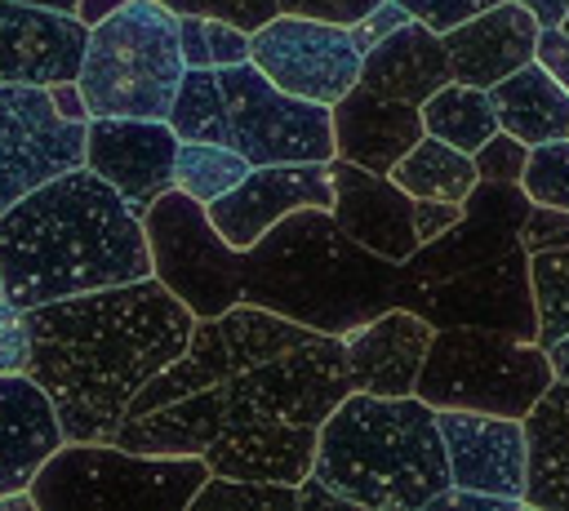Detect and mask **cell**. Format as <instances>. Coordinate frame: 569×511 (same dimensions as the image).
Returning <instances> with one entry per match:
<instances>
[{
	"mask_svg": "<svg viewBox=\"0 0 569 511\" xmlns=\"http://www.w3.org/2000/svg\"><path fill=\"white\" fill-rule=\"evenodd\" d=\"M196 315L156 280L27 307V378L49 395L62 440H116L129 400L187 351Z\"/></svg>",
	"mask_w": 569,
	"mask_h": 511,
	"instance_id": "1",
	"label": "cell"
},
{
	"mask_svg": "<svg viewBox=\"0 0 569 511\" xmlns=\"http://www.w3.org/2000/svg\"><path fill=\"white\" fill-rule=\"evenodd\" d=\"M142 275H151L142 218L89 164L53 173L0 213V280L22 311Z\"/></svg>",
	"mask_w": 569,
	"mask_h": 511,
	"instance_id": "2",
	"label": "cell"
},
{
	"mask_svg": "<svg viewBox=\"0 0 569 511\" xmlns=\"http://www.w3.org/2000/svg\"><path fill=\"white\" fill-rule=\"evenodd\" d=\"M347 391H351V369H347L342 333H311L284 347L280 355H267L213 387L187 391L169 404L124 418L116 444L164 458L204 453V444L222 431L320 427Z\"/></svg>",
	"mask_w": 569,
	"mask_h": 511,
	"instance_id": "3",
	"label": "cell"
},
{
	"mask_svg": "<svg viewBox=\"0 0 569 511\" xmlns=\"http://www.w3.org/2000/svg\"><path fill=\"white\" fill-rule=\"evenodd\" d=\"M400 262L356 244L329 209H293L240 249V302L320 333H351L396 307Z\"/></svg>",
	"mask_w": 569,
	"mask_h": 511,
	"instance_id": "4",
	"label": "cell"
},
{
	"mask_svg": "<svg viewBox=\"0 0 569 511\" xmlns=\"http://www.w3.org/2000/svg\"><path fill=\"white\" fill-rule=\"evenodd\" d=\"M311 475L365 511H427L449 489L436 409L418 395L347 391L320 422Z\"/></svg>",
	"mask_w": 569,
	"mask_h": 511,
	"instance_id": "5",
	"label": "cell"
},
{
	"mask_svg": "<svg viewBox=\"0 0 569 511\" xmlns=\"http://www.w3.org/2000/svg\"><path fill=\"white\" fill-rule=\"evenodd\" d=\"M209 480L200 453H133L116 440H62L31 475L36 511H187Z\"/></svg>",
	"mask_w": 569,
	"mask_h": 511,
	"instance_id": "6",
	"label": "cell"
},
{
	"mask_svg": "<svg viewBox=\"0 0 569 511\" xmlns=\"http://www.w3.org/2000/svg\"><path fill=\"white\" fill-rule=\"evenodd\" d=\"M182 71L178 13L160 0H129L89 27L76 89L89 116L164 120Z\"/></svg>",
	"mask_w": 569,
	"mask_h": 511,
	"instance_id": "7",
	"label": "cell"
},
{
	"mask_svg": "<svg viewBox=\"0 0 569 511\" xmlns=\"http://www.w3.org/2000/svg\"><path fill=\"white\" fill-rule=\"evenodd\" d=\"M551 382L556 373L547 347L498 329L445 324L431 333L413 395L427 400L431 409H480V413L525 418Z\"/></svg>",
	"mask_w": 569,
	"mask_h": 511,
	"instance_id": "8",
	"label": "cell"
},
{
	"mask_svg": "<svg viewBox=\"0 0 569 511\" xmlns=\"http://www.w3.org/2000/svg\"><path fill=\"white\" fill-rule=\"evenodd\" d=\"M147 249H151V275L196 315H222L240 302V249H231L218 227L209 222V209L178 187L156 196L142 213Z\"/></svg>",
	"mask_w": 569,
	"mask_h": 511,
	"instance_id": "9",
	"label": "cell"
},
{
	"mask_svg": "<svg viewBox=\"0 0 569 511\" xmlns=\"http://www.w3.org/2000/svg\"><path fill=\"white\" fill-rule=\"evenodd\" d=\"M311 333H320V329H307V324L284 320V315H276L267 307H253V302H236L222 315H204V320H196L187 351L178 360H169L129 400L124 418H138L156 404H169V400L187 395V391L213 387V382H222V378H231V373H240V369H249L267 355H280L284 347H293Z\"/></svg>",
	"mask_w": 569,
	"mask_h": 511,
	"instance_id": "10",
	"label": "cell"
},
{
	"mask_svg": "<svg viewBox=\"0 0 569 511\" xmlns=\"http://www.w3.org/2000/svg\"><path fill=\"white\" fill-rule=\"evenodd\" d=\"M231 147L253 164L333 160V120L325 102H307L271 84L253 62L218 67Z\"/></svg>",
	"mask_w": 569,
	"mask_h": 511,
	"instance_id": "11",
	"label": "cell"
},
{
	"mask_svg": "<svg viewBox=\"0 0 569 511\" xmlns=\"http://www.w3.org/2000/svg\"><path fill=\"white\" fill-rule=\"evenodd\" d=\"M249 62L284 93L333 107L360 80L365 40L356 27L276 13L271 22L249 31Z\"/></svg>",
	"mask_w": 569,
	"mask_h": 511,
	"instance_id": "12",
	"label": "cell"
},
{
	"mask_svg": "<svg viewBox=\"0 0 569 511\" xmlns=\"http://www.w3.org/2000/svg\"><path fill=\"white\" fill-rule=\"evenodd\" d=\"M396 307L418 311L436 329H445V324H476V329H498V333L538 342V311H533L525 244L498 253L493 262L458 271L449 280L396 289Z\"/></svg>",
	"mask_w": 569,
	"mask_h": 511,
	"instance_id": "13",
	"label": "cell"
},
{
	"mask_svg": "<svg viewBox=\"0 0 569 511\" xmlns=\"http://www.w3.org/2000/svg\"><path fill=\"white\" fill-rule=\"evenodd\" d=\"M76 164H84V120L58 116L49 84L0 80V213Z\"/></svg>",
	"mask_w": 569,
	"mask_h": 511,
	"instance_id": "14",
	"label": "cell"
},
{
	"mask_svg": "<svg viewBox=\"0 0 569 511\" xmlns=\"http://www.w3.org/2000/svg\"><path fill=\"white\" fill-rule=\"evenodd\" d=\"M178 133L169 120L142 116H89L84 120V164L111 182L124 204L142 218L156 196L173 187Z\"/></svg>",
	"mask_w": 569,
	"mask_h": 511,
	"instance_id": "15",
	"label": "cell"
},
{
	"mask_svg": "<svg viewBox=\"0 0 569 511\" xmlns=\"http://www.w3.org/2000/svg\"><path fill=\"white\" fill-rule=\"evenodd\" d=\"M329 209L333 204V178L329 160L311 164H253L231 191L209 200V222L231 249H249L267 227H276L293 209Z\"/></svg>",
	"mask_w": 569,
	"mask_h": 511,
	"instance_id": "16",
	"label": "cell"
},
{
	"mask_svg": "<svg viewBox=\"0 0 569 511\" xmlns=\"http://www.w3.org/2000/svg\"><path fill=\"white\" fill-rule=\"evenodd\" d=\"M449 484L525 502V427L480 409H436Z\"/></svg>",
	"mask_w": 569,
	"mask_h": 511,
	"instance_id": "17",
	"label": "cell"
},
{
	"mask_svg": "<svg viewBox=\"0 0 569 511\" xmlns=\"http://www.w3.org/2000/svg\"><path fill=\"white\" fill-rule=\"evenodd\" d=\"M89 44V27L76 13L40 9L27 0H0V80L58 84L76 80Z\"/></svg>",
	"mask_w": 569,
	"mask_h": 511,
	"instance_id": "18",
	"label": "cell"
},
{
	"mask_svg": "<svg viewBox=\"0 0 569 511\" xmlns=\"http://www.w3.org/2000/svg\"><path fill=\"white\" fill-rule=\"evenodd\" d=\"M329 178H333V222L365 249H373L378 258L405 262L418 249L413 236V196L405 187L391 182V173H373L360 169L351 160H329Z\"/></svg>",
	"mask_w": 569,
	"mask_h": 511,
	"instance_id": "19",
	"label": "cell"
},
{
	"mask_svg": "<svg viewBox=\"0 0 569 511\" xmlns=\"http://www.w3.org/2000/svg\"><path fill=\"white\" fill-rule=\"evenodd\" d=\"M431 333H436V324L422 320L409 307H387L382 315H373L360 329L342 333L347 369H351V391L413 395V382H418V369L427 360Z\"/></svg>",
	"mask_w": 569,
	"mask_h": 511,
	"instance_id": "20",
	"label": "cell"
},
{
	"mask_svg": "<svg viewBox=\"0 0 569 511\" xmlns=\"http://www.w3.org/2000/svg\"><path fill=\"white\" fill-rule=\"evenodd\" d=\"M329 120H333V156L373 173H391V164L427 133L418 107L378 98L360 80L329 107Z\"/></svg>",
	"mask_w": 569,
	"mask_h": 511,
	"instance_id": "21",
	"label": "cell"
},
{
	"mask_svg": "<svg viewBox=\"0 0 569 511\" xmlns=\"http://www.w3.org/2000/svg\"><path fill=\"white\" fill-rule=\"evenodd\" d=\"M538 22L529 9H520L516 0H502L458 27L445 31V53H449V71L462 84H498L502 76H511L516 67L533 62V44H538Z\"/></svg>",
	"mask_w": 569,
	"mask_h": 511,
	"instance_id": "22",
	"label": "cell"
},
{
	"mask_svg": "<svg viewBox=\"0 0 569 511\" xmlns=\"http://www.w3.org/2000/svg\"><path fill=\"white\" fill-rule=\"evenodd\" d=\"M449 80H453V71H449L445 36L418 18L400 22L382 40H373L360 62L365 89H373L378 98H391V102H409V107H422Z\"/></svg>",
	"mask_w": 569,
	"mask_h": 511,
	"instance_id": "23",
	"label": "cell"
},
{
	"mask_svg": "<svg viewBox=\"0 0 569 511\" xmlns=\"http://www.w3.org/2000/svg\"><path fill=\"white\" fill-rule=\"evenodd\" d=\"M62 444L49 395L27 373H0V493L27 489L36 467Z\"/></svg>",
	"mask_w": 569,
	"mask_h": 511,
	"instance_id": "24",
	"label": "cell"
},
{
	"mask_svg": "<svg viewBox=\"0 0 569 511\" xmlns=\"http://www.w3.org/2000/svg\"><path fill=\"white\" fill-rule=\"evenodd\" d=\"M320 427H262V431H222L204 444L209 475L231 480H280L298 484L311 475Z\"/></svg>",
	"mask_w": 569,
	"mask_h": 511,
	"instance_id": "25",
	"label": "cell"
},
{
	"mask_svg": "<svg viewBox=\"0 0 569 511\" xmlns=\"http://www.w3.org/2000/svg\"><path fill=\"white\" fill-rule=\"evenodd\" d=\"M520 427H525V507L569 511V382L556 378L520 418Z\"/></svg>",
	"mask_w": 569,
	"mask_h": 511,
	"instance_id": "26",
	"label": "cell"
},
{
	"mask_svg": "<svg viewBox=\"0 0 569 511\" xmlns=\"http://www.w3.org/2000/svg\"><path fill=\"white\" fill-rule=\"evenodd\" d=\"M498 129L516 133L520 142L538 147L551 138H569V89L547 76V67L525 62L498 84H489Z\"/></svg>",
	"mask_w": 569,
	"mask_h": 511,
	"instance_id": "27",
	"label": "cell"
},
{
	"mask_svg": "<svg viewBox=\"0 0 569 511\" xmlns=\"http://www.w3.org/2000/svg\"><path fill=\"white\" fill-rule=\"evenodd\" d=\"M391 182L405 187L413 200H467V191L476 187V160L431 133H422L396 164H391Z\"/></svg>",
	"mask_w": 569,
	"mask_h": 511,
	"instance_id": "28",
	"label": "cell"
},
{
	"mask_svg": "<svg viewBox=\"0 0 569 511\" xmlns=\"http://www.w3.org/2000/svg\"><path fill=\"white\" fill-rule=\"evenodd\" d=\"M422 129L458 151H476L489 133H498V111H493V98L489 89L480 84H462V80H449L440 84L422 107Z\"/></svg>",
	"mask_w": 569,
	"mask_h": 511,
	"instance_id": "29",
	"label": "cell"
},
{
	"mask_svg": "<svg viewBox=\"0 0 569 511\" xmlns=\"http://www.w3.org/2000/svg\"><path fill=\"white\" fill-rule=\"evenodd\" d=\"M164 120L178 133V142H231L218 71L213 67H187Z\"/></svg>",
	"mask_w": 569,
	"mask_h": 511,
	"instance_id": "30",
	"label": "cell"
},
{
	"mask_svg": "<svg viewBox=\"0 0 569 511\" xmlns=\"http://www.w3.org/2000/svg\"><path fill=\"white\" fill-rule=\"evenodd\" d=\"M249 173V160L231 142H178L173 156V187L200 204L218 200Z\"/></svg>",
	"mask_w": 569,
	"mask_h": 511,
	"instance_id": "31",
	"label": "cell"
},
{
	"mask_svg": "<svg viewBox=\"0 0 569 511\" xmlns=\"http://www.w3.org/2000/svg\"><path fill=\"white\" fill-rule=\"evenodd\" d=\"M529 289L538 311V347L569 333V244L529 253Z\"/></svg>",
	"mask_w": 569,
	"mask_h": 511,
	"instance_id": "32",
	"label": "cell"
},
{
	"mask_svg": "<svg viewBox=\"0 0 569 511\" xmlns=\"http://www.w3.org/2000/svg\"><path fill=\"white\" fill-rule=\"evenodd\" d=\"M187 511H298V484L209 475L187 502Z\"/></svg>",
	"mask_w": 569,
	"mask_h": 511,
	"instance_id": "33",
	"label": "cell"
},
{
	"mask_svg": "<svg viewBox=\"0 0 569 511\" xmlns=\"http://www.w3.org/2000/svg\"><path fill=\"white\" fill-rule=\"evenodd\" d=\"M520 187L533 204L569 209V138H551V142L529 147Z\"/></svg>",
	"mask_w": 569,
	"mask_h": 511,
	"instance_id": "34",
	"label": "cell"
},
{
	"mask_svg": "<svg viewBox=\"0 0 569 511\" xmlns=\"http://www.w3.org/2000/svg\"><path fill=\"white\" fill-rule=\"evenodd\" d=\"M471 160H476V178H485V182H520L525 160H529V142L498 129L471 151Z\"/></svg>",
	"mask_w": 569,
	"mask_h": 511,
	"instance_id": "35",
	"label": "cell"
},
{
	"mask_svg": "<svg viewBox=\"0 0 569 511\" xmlns=\"http://www.w3.org/2000/svg\"><path fill=\"white\" fill-rule=\"evenodd\" d=\"M173 13H204V18H227L244 31H258L262 22H271L280 9L276 0H160Z\"/></svg>",
	"mask_w": 569,
	"mask_h": 511,
	"instance_id": "36",
	"label": "cell"
},
{
	"mask_svg": "<svg viewBox=\"0 0 569 511\" xmlns=\"http://www.w3.org/2000/svg\"><path fill=\"white\" fill-rule=\"evenodd\" d=\"M520 244H525V253L565 249V244H569V209L529 204V213H525V227H520Z\"/></svg>",
	"mask_w": 569,
	"mask_h": 511,
	"instance_id": "37",
	"label": "cell"
},
{
	"mask_svg": "<svg viewBox=\"0 0 569 511\" xmlns=\"http://www.w3.org/2000/svg\"><path fill=\"white\" fill-rule=\"evenodd\" d=\"M31 360V333L27 311L9 298H0V373H27Z\"/></svg>",
	"mask_w": 569,
	"mask_h": 511,
	"instance_id": "38",
	"label": "cell"
},
{
	"mask_svg": "<svg viewBox=\"0 0 569 511\" xmlns=\"http://www.w3.org/2000/svg\"><path fill=\"white\" fill-rule=\"evenodd\" d=\"M396 4H405L409 18H418V22H427L431 31L445 36L449 27H458V22H467V18L485 13V9H493V4H502V0H396Z\"/></svg>",
	"mask_w": 569,
	"mask_h": 511,
	"instance_id": "39",
	"label": "cell"
},
{
	"mask_svg": "<svg viewBox=\"0 0 569 511\" xmlns=\"http://www.w3.org/2000/svg\"><path fill=\"white\" fill-rule=\"evenodd\" d=\"M378 4L382 0H276L280 13H302V18H320V22H338V27H356Z\"/></svg>",
	"mask_w": 569,
	"mask_h": 511,
	"instance_id": "40",
	"label": "cell"
},
{
	"mask_svg": "<svg viewBox=\"0 0 569 511\" xmlns=\"http://www.w3.org/2000/svg\"><path fill=\"white\" fill-rule=\"evenodd\" d=\"M204 31H209V67H236V62H249V31L227 22V18H204Z\"/></svg>",
	"mask_w": 569,
	"mask_h": 511,
	"instance_id": "41",
	"label": "cell"
},
{
	"mask_svg": "<svg viewBox=\"0 0 569 511\" xmlns=\"http://www.w3.org/2000/svg\"><path fill=\"white\" fill-rule=\"evenodd\" d=\"M533 62L547 67V76L569 89V31L565 27H542L538 44H533Z\"/></svg>",
	"mask_w": 569,
	"mask_h": 511,
	"instance_id": "42",
	"label": "cell"
},
{
	"mask_svg": "<svg viewBox=\"0 0 569 511\" xmlns=\"http://www.w3.org/2000/svg\"><path fill=\"white\" fill-rule=\"evenodd\" d=\"M458 218H462V204L458 200H413V236H418V244L436 240Z\"/></svg>",
	"mask_w": 569,
	"mask_h": 511,
	"instance_id": "43",
	"label": "cell"
},
{
	"mask_svg": "<svg viewBox=\"0 0 569 511\" xmlns=\"http://www.w3.org/2000/svg\"><path fill=\"white\" fill-rule=\"evenodd\" d=\"M178 40H182V62H187V67H209L204 13H178Z\"/></svg>",
	"mask_w": 569,
	"mask_h": 511,
	"instance_id": "44",
	"label": "cell"
},
{
	"mask_svg": "<svg viewBox=\"0 0 569 511\" xmlns=\"http://www.w3.org/2000/svg\"><path fill=\"white\" fill-rule=\"evenodd\" d=\"M400 22H409V9L396 4V0H382L378 9H369V13L356 22V31H360V40H365V49H369L373 40H382L387 31H396Z\"/></svg>",
	"mask_w": 569,
	"mask_h": 511,
	"instance_id": "45",
	"label": "cell"
},
{
	"mask_svg": "<svg viewBox=\"0 0 569 511\" xmlns=\"http://www.w3.org/2000/svg\"><path fill=\"white\" fill-rule=\"evenodd\" d=\"M307 507H333V511H356L342 493H333L329 484H320L316 475H307V480H298V511H307Z\"/></svg>",
	"mask_w": 569,
	"mask_h": 511,
	"instance_id": "46",
	"label": "cell"
},
{
	"mask_svg": "<svg viewBox=\"0 0 569 511\" xmlns=\"http://www.w3.org/2000/svg\"><path fill=\"white\" fill-rule=\"evenodd\" d=\"M49 98H53L58 116H67V120H89V111H84V98H80L76 80H58V84H49Z\"/></svg>",
	"mask_w": 569,
	"mask_h": 511,
	"instance_id": "47",
	"label": "cell"
},
{
	"mask_svg": "<svg viewBox=\"0 0 569 511\" xmlns=\"http://www.w3.org/2000/svg\"><path fill=\"white\" fill-rule=\"evenodd\" d=\"M516 4H520V9H529L538 27H560V22H565V13H569V0H516Z\"/></svg>",
	"mask_w": 569,
	"mask_h": 511,
	"instance_id": "48",
	"label": "cell"
},
{
	"mask_svg": "<svg viewBox=\"0 0 569 511\" xmlns=\"http://www.w3.org/2000/svg\"><path fill=\"white\" fill-rule=\"evenodd\" d=\"M129 0H80L76 4V18L84 22V27H93V22H102L107 13H116V9H124Z\"/></svg>",
	"mask_w": 569,
	"mask_h": 511,
	"instance_id": "49",
	"label": "cell"
},
{
	"mask_svg": "<svg viewBox=\"0 0 569 511\" xmlns=\"http://www.w3.org/2000/svg\"><path fill=\"white\" fill-rule=\"evenodd\" d=\"M547 360H551V373H556L560 382H569V333L547 347Z\"/></svg>",
	"mask_w": 569,
	"mask_h": 511,
	"instance_id": "50",
	"label": "cell"
},
{
	"mask_svg": "<svg viewBox=\"0 0 569 511\" xmlns=\"http://www.w3.org/2000/svg\"><path fill=\"white\" fill-rule=\"evenodd\" d=\"M27 4H40V9H58V13H76L80 0H27Z\"/></svg>",
	"mask_w": 569,
	"mask_h": 511,
	"instance_id": "51",
	"label": "cell"
},
{
	"mask_svg": "<svg viewBox=\"0 0 569 511\" xmlns=\"http://www.w3.org/2000/svg\"><path fill=\"white\" fill-rule=\"evenodd\" d=\"M0 298H9V293H4V280H0Z\"/></svg>",
	"mask_w": 569,
	"mask_h": 511,
	"instance_id": "52",
	"label": "cell"
},
{
	"mask_svg": "<svg viewBox=\"0 0 569 511\" xmlns=\"http://www.w3.org/2000/svg\"><path fill=\"white\" fill-rule=\"evenodd\" d=\"M560 27H565V31H569V13H565V22H560Z\"/></svg>",
	"mask_w": 569,
	"mask_h": 511,
	"instance_id": "53",
	"label": "cell"
}]
</instances>
